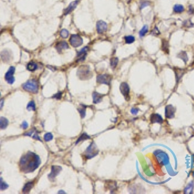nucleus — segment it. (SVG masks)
Wrapping results in <instances>:
<instances>
[{"label":"nucleus","mask_w":194,"mask_h":194,"mask_svg":"<svg viewBox=\"0 0 194 194\" xmlns=\"http://www.w3.org/2000/svg\"><path fill=\"white\" fill-rule=\"evenodd\" d=\"M40 163V158L38 155L34 152L28 151L20 159L19 169L25 173H31L38 168Z\"/></svg>","instance_id":"nucleus-1"},{"label":"nucleus","mask_w":194,"mask_h":194,"mask_svg":"<svg viewBox=\"0 0 194 194\" xmlns=\"http://www.w3.org/2000/svg\"><path fill=\"white\" fill-rule=\"evenodd\" d=\"M24 90L33 93H36L38 91V83L35 80H29L22 85Z\"/></svg>","instance_id":"nucleus-2"},{"label":"nucleus","mask_w":194,"mask_h":194,"mask_svg":"<svg viewBox=\"0 0 194 194\" xmlns=\"http://www.w3.org/2000/svg\"><path fill=\"white\" fill-rule=\"evenodd\" d=\"M98 152H99V150L97 148L96 144L93 141L90 144L89 147L86 149V150L85 151L84 156L87 159H91L97 155Z\"/></svg>","instance_id":"nucleus-3"},{"label":"nucleus","mask_w":194,"mask_h":194,"mask_svg":"<svg viewBox=\"0 0 194 194\" xmlns=\"http://www.w3.org/2000/svg\"><path fill=\"white\" fill-rule=\"evenodd\" d=\"M77 75L79 77V78L83 80H88L92 77L91 71L88 66L80 67L77 71Z\"/></svg>","instance_id":"nucleus-4"},{"label":"nucleus","mask_w":194,"mask_h":194,"mask_svg":"<svg viewBox=\"0 0 194 194\" xmlns=\"http://www.w3.org/2000/svg\"><path fill=\"white\" fill-rule=\"evenodd\" d=\"M154 155L157 158V160L160 164L162 166L167 165L169 163V157L165 152L161 150H156L154 152Z\"/></svg>","instance_id":"nucleus-5"},{"label":"nucleus","mask_w":194,"mask_h":194,"mask_svg":"<svg viewBox=\"0 0 194 194\" xmlns=\"http://www.w3.org/2000/svg\"><path fill=\"white\" fill-rule=\"evenodd\" d=\"M111 76L107 75V74L99 75L96 77V82L98 84H105V85L109 86L111 81Z\"/></svg>","instance_id":"nucleus-6"},{"label":"nucleus","mask_w":194,"mask_h":194,"mask_svg":"<svg viewBox=\"0 0 194 194\" xmlns=\"http://www.w3.org/2000/svg\"><path fill=\"white\" fill-rule=\"evenodd\" d=\"M70 44L73 47H78L83 44V40L78 34H73L69 38Z\"/></svg>","instance_id":"nucleus-7"},{"label":"nucleus","mask_w":194,"mask_h":194,"mask_svg":"<svg viewBox=\"0 0 194 194\" xmlns=\"http://www.w3.org/2000/svg\"><path fill=\"white\" fill-rule=\"evenodd\" d=\"M14 71H15V67L13 66L10 67L8 71L5 75V79L7 81V82L9 84H12L15 82V78L14 77Z\"/></svg>","instance_id":"nucleus-8"},{"label":"nucleus","mask_w":194,"mask_h":194,"mask_svg":"<svg viewBox=\"0 0 194 194\" xmlns=\"http://www.w3.org/2000/svg\"><path fill=\"white\" fill-rule=\"evenodd\" d=\"M62 168L60 166H52L51 167V171L50 174L48 175V178L50 180L53 181L54 179L56 178V176L60 173V172L61 171Z\"/></svg>","instance_id":"nucleus-9"},{"label":"nucleus","mask_w":194,"mask_h":194,"mask_svg":"<svg viewBox=\"0 0 194 194\" xmlns=\"http://www.w3.org/2000/svg\"><path fill=\"white\" fill-rule=\"evenodd\" d=\"M120 90L121 93L122 94L123 96L126 100H129V91L130 89L128 86V84L126 82H123L120 84Z\"/></svg>","instance_id":"nucleus-10"},{"label":"nucleus","mask_w":194,"mask_h":194,"mask_svg":"<svg viewBox=\"0 0 194 194\" xmlns=\"http://www.w3.org/2000/svg\"><path fill=\"white\" fill-rule=\"evenodd\" d=\"M175 108L172 105H166L165 108V117L166 119H173L175 117Z\"/></svg>","instance_id":"nucleus-11"},{"label":"nucleus","mask_w":194,"mask_h":194,"mask_svg":"<svg viewBox=\"0 0 194 194\" xmlns=\"http://www.w3.org/2000/svg\"><path fill=\"white\" fill-rule=\"evenodd\" d=\"M96 30L98 33L102 34L105 32L107 30V24L105 23V21L102 20H99L96 23Z\"/></svg>","instance_id":"nucleus-12"},{"label":"nucleus","mask_w":194,"mask_h":194,"mask_svg":"<svg viewBox=\"0 0 194 194\" xmlns=\"http://www.w3.org/2000/svg\"><path fill=\"white\" fill-rule=\"evenodd\" d=\"M88 50V47H85L84 48L82 49L81 51H79L78 53V54H77V58H78V60H77V61H84V60H85V58H86Z\"/></svg>","instance_id":"nucleus-13"},{"label":"nucleus","mask_w":194,"mask_h":194,"mask_svg":"<svg viewBox=\"0 0 194 194\" xmlns=\"http://www.w3.org/2000/svg\"><path fill=\"white\" fill-rule=\"evenodd\" d=\"M150 120L151 123H159L162 124L163 122V119L160 115L157 113H153L151 115Z\"/></svg>","instance_id":"nucleus-14"},{"label":"nucleus","mask_w":194,"mask_h":194,"mask_svg":"<svg viewBox=\"0 0 194 194\" xmlns=\"http://www.w3.org/2000/svg\"><path fill=\"white\" fill-rule=\"evenodd\" d=\"M69 48V45L66 42L61 41L56 45V49L58 53H61L63 50L67 49Z\"/></svg>","instance_id":"nucleus-15"},{"label":"nucleus","mask_w":194,"mask_h":194,"mask_svg":"<svg viewBox=\"0 0 194 194\" xmlns=\"http://www.w3.org/2000/svg\"><path fill=\"white\" fill-rule=\"evenodd\" d=\"M77 4H78V1L71 2V3L69 5L67 8L65 10V12H64L65 15H67V14H69L71 12H73V11H74V9L76 7Z\"/></svg>","instance_id":"nucleus-16"},{"label":"nucleus","mask_w":194,"mask_h":194,"mask_svg":"<svg viewBox=\"0 0 194 194\" xmlns=\"http://www.w3.org/2000/svg\"><path fill=\"white\" fill-rule=\"evenodd\" d=\"M104 96V94H100L97 92H93V103L98 104L100 103V102L102 100V98Z\"/></svg>","instance_id":"nucleus-17"},{"label":"nucleus","mask_w":194,"mask_h":194,"mask_svg":"<svg viewBox=\"0 0 194 194\" xmlns=\"http://www.w3.org/2000/svg\"><path fill=\"white\" fill-rule=\"evenodd\" d=\"M173 69H174V71H175L177 82H178L179 80L181 78V77H182L184 74V70L182 69L176 68V67H174Z\"/></svg>","instance_id":"nucleus-18"},{"label":"nucleus","mask_w":194,"mask_h":194,"mask_svg":"<svg viewBox=\"0 0 194 194\" xmlns=\"http://www.w3.org/2000/svg\"><path fill=\"white\" fill-rule=\"evenodd\" d=\"M37 69H38V65L32 61H30L27 65V69L30 72L34 71L36 70Z\"/></svg>","instance_id":"nucleus-19"},{"label":"nucleus","mask_w":194,"mask_h":194,"mask_svg":"<svg viewBox=\"0 0 194 194\" xmlns=\"http://www.w3.org/2000/svg\"><path fill=\"white\" fill-rule=\"evenodd\" d=\"M34 186V182H29L27 183H26L25 184V186H23V193H25V194H27V193H29L32 187Z\"/></svg>","instance_id":"nucleus-20"},{"label":"nucleus","mask_w":194,"mask_h":194,"mask_svg":"<svg viewBox=\"0 0 194 194\" xmlns=\"http://www.w3.org/2000/svg\"><path fill=\"white\" fill-rule=\"evenodd\" d=\"M177 58H180L185 63H187L188 60L187 53H186L185 51H180V53L177 54Z\"/></svg>","instance_id":"nucleus-21"},{"label":"nucleus","mask_w":194,"mask_h":194,"mask_svg":"<svg viewBox=\"0 0 194 194\" xmlns=\"http://www.w3.org/2000/svg\"><path fill=\"white\" fill-rule=\"evenodd\" d=\"M162 50L167 54H169V42L164 39L162 40Z\"/></svg>","instance_id":"nucleus-22"},{"label":"nucleus","mask_w":194,"mask_h":194,"mask_svg":"<svg viewBox=\"0 0 194 194\" xmlns=\"http://www.w3.org/2000/svg\"><path fill=\"white\" fill-rule=\"evenodd\" d=\"M9 124V120L5 117H1L0 119V128L1 129H5L7 128Z\"/></svg>","instance_id":"nucleus-23"},{"label":"nucleus","mask_w":194,"mask_h":194,"mask_svg":"<svg viewBox=\"0 0 194 194\" xmlns=\"http://www.w3.org/2000/svg\"><path fill=\"white\" fill-rule=\"evenodd\" d=\"M86 106L85 105H83V104H81L80 107L78 108V111L80 113V115L82 119H84L86 117Z\"/></svg>","instance_id":"nucleus-24"},{"label":"nucleus","mask_w":194,"mask_h":194,"mask_svg":"<svg viewBox=\"0 0 194 194\" xmlns=\"http://www.w3.org/2000/svg\"><path fill=\"white\" fill-rule=\"evenodd\" d=\"M184 11V7L182 5H178L176 4L173 7V11L175 13H181Z\"/></svg>","instance_id":"nucleus-25"},{"label":"nucleus","mask_w":194,"mask_h":194,"mask_svg":"<svg viewBox=\"0 0 194 194\" xmlns=\"http://www.w3.org/2000/svg\"><path fill=\"white\" fill-rule=\"evenodd\" d=\"M89 138H91V136H89V135H88L87 133H82V134L81 135V136H80L78 138V140H76V144H77L78 143V142H80V141H82V140H88V139H89Z\"/></svg>","instance_id":"nucleus-26"},{"label":"nucleus","mask_w":194,"mask_h":194,"mask_svg":"<svg viewBox=\"0 0 194 194\" xmlns=\"http://www.w3.org/2000/svg\"><path fill=\"white\" fill-rule=\"evenodd\" d=\"M148 26L146 25H144L143 27L141 29V30L139 32V35H140V38L144 36L148 32Z\"/></svg>","instance_id":"nucleus-27"},{"label":"nucleus","mask_w":194,"mask_h":194,"mask_svg":"<svg viewBox=\"0 0 194 194\" xmlns=\"http://www.w3.org/2000/svg\"><path fill=\"white\" fill-rule=\"evenodd\" d=\"M124 39H125V42H126V44H132V43H133L135 40V37L131 35L126 36L124 37Z\"/></svg>","instance_id":"nucleus-28"},{"label":"nucleus","mask_w":194,"mask_h":194,"mask_svg":"<svg viewBox=\"0 0 194 194\" xmlns=\"http://www.w3.org/2000/svg\"><path fill=\"white\" fill-rule=\"evenodd\" d=\"M118 62H119V59L117 57H114V58H112L110 60V65L111 67L113 69H115L117 67L118 64Z\"/></svg>","instance_id":"nucleus-29"},{"label":"nucleus","mask_w":194,"mask_h":194,"mask_svg":"<svg viewBox=\"0 0 194 194\" xmlns=\"http://www.w3.org/2000/svg\"><path fill=\"white\" fill-rule=\"evenodd\" d=\"M27 110L29 111H35L36 110V105L34 102V101H30L27 104Z\"/></svg>","instance_id":"nucleus-30"},{"label":"nucleus","mask_w":194,"mask_h":194,"mask_svg":"<svg viewBox=\"0 0 194 194\" xmlns=\"http://www.w3.org/2000/svg\"><path fill=\"white\" fill-rule=\"evenodd\" d=\"M193 183H190L184 189V193L185 194H192L193 191Z\"/></svg>","instance_id":"nucleus-31"},{"label":"nucleus","mask_w":194,"mask_h":194,"mask_svg":"<svg viewBox=\"0 0 194 194\" xmlns=\"http://www.w3.org/2000/svg\"><path fill=\"white\" fill-rule=\"evenodd\" d=\"M53 136L51 133H47L44 135V140L46 142L51 141V140H53Z\"/></svg>","instance_id":"nucleus-32"},{"label":"nucleus","mask_w":194,"mask_h":194,"mask_svg":"<svg viewBox=\"0 0 194 194\" xmlns=\"http://www.w3.org/2000/svg\"><path fill=\"white\" fill-rule=\"evenodd\" d=\"M60 36H61L63 38H67L69 36V32L67 29H62L60 31Z\"/></svg>","instance_id":"nucleus-33"},{"label":"nucleus","mask_w":194,"mask_h":194,"mask_svg":"<svg viewBox=\"0 0 194 194\" xmlns=\"http://www.w3.org/2000/svg\"><path fill=\"white\" fill-rule=\"evenodd\" d=\"M9 187V185L6 184L5 182H3L2 180V178L1 177V182H0V188H1V190H5L7 188Z\"/></svg>","instance_id":"nucleus-34"},{"label":"nucleus","mask_w":194,"mask_h":194,"mask_svg":"<svg viewBox=\"0 0 194 194\" xmlns=\"http://www.w3.org/2000/svg\"><path fill=\"white\" fill-rule=\"evenodd\" d=\"M151 34H153V35L155 36H157L158 35L160 34V32H159V29H158L157 27H155L154 28V29L152 30Z\"/></svg>","instance_id":"nucleus-35"},{"label":"nucleus","mask_w":194,"mask_h":194,"mask_svg":"<svg viewBox=\"0 0 194 194\" xmlns=\"http://www.w3.org/2000/svg\"><path fill=\"white\" fill-rule=\"evenodd\" d=\"M151 4V3L149 1H143L140 4V9H142L145 7H148Z\"/></svg>","instance_id":"nucleus-36"},{"label":"nucleus","mask_w":194,"mask_h":194,"mask_svg":"<svg viewBox=\"0 0 194 194\" xmlns=\"http://www.w3.org/2000/svg\"><path fill=\"white\" fill-rule=\"evenodd\" d=\"M184 25L185 27H192L194 24L191 22L190 20H186V21H184Z\"/></svg>","instance_id":"nucleus-37"},{"label":"nucleus","mask_w":194,"mask_h":194,"mask_svg":"<svg viewBox=\"0 0 194 194\" xmlns=\"http://www.w3.org/2000/svg\"><path fill=\"white\" fill-rule=\"evenodd\" d=\"M61 94H62L61 92H58V93H56V94H54V96H53V98H56L57 100H60V99H61Z\"/></svg>","instance_id":"nucleus-38"},{"label":"nucleus","mask_w":194,"mask_h":194,"mask_svg":"<svg viewBox=\"0 0 194 194\" xmlns=\"http://www.w3.org/2000/svg\"><path fill=\"white\" fill-rule=\"evenodd\" d=\"M21 128H23V129H26L27 128H28V124L27 122L26 121H24L22 124H21Z\"/></svg>","instance_id":"nucleus-39"},{"label":"nucleus","mask_w":194,"mask_h":194,"mask_svg":"<svg viewBox=\"0 0 194 194\" xmlns=\"http://www.w3.org/2000/svg\"><path fill=\"white\" fill-rule=\"evenodd\" d=\"M33 135H33V136H32V138H34V139H36V140H40V141H42L40 139V138L39 137L38 135V133H37L36 132V133H34Z\"/></svg>","instance_id":"nucleus-40"},{"label":"nucleus","mask_w":194,"mask_h":194,"mask_svg":"<svg viewBox=\"0 0 194 194\" xmlns=\"http://www.w3.org/2000/svg\"><path fill=\"white\" fill-rule=\"evenodd\" d=\"M138 112V109L136 108H132L131 109V113L133 115H136L137 114V113Z\"/></svg>","instance_id":"nucleus-41"},{"label":"nucleus","mask_w":194,"mask_h":194,"mask_svg":"<svg viewBox=\"0 0 194 194\" xmlns=\"http://www.w3.org/2000/svg\"><path fill=\"white\" fill-rule=\"evenodd\" d=\"M188 12L191 14H193V13H194V8L192 5H190V7H189Z\"/></svg>","instance_id":"nucleus-42"},{"label":"nucleus","mask_w":194,"mask_h":194,"mask_svg":"<svg viewBox=\"0 0 194 194\" xmlns=\"http://www.w3.org/2000/svg\"><path fill=\"white\" fill-rule=\"evenodd\" d=\"M33 132H34V129H32V130L31 131H30V132H28V133H25L24 135H25V136H30V135H31L33 133Z\"/></svg>","instance_id":"nucleus-43"},{"label":"nucleus","mask_w":194,"mask_h":194,"mask_svg":"<svg viewBox=\"0 0 194 194\" xmlns=\"http://www.w3.org/2000/svg\"><path fill=\"white\" fill-rule=\"evenodd\" d=\"M3 99H1V109H2V107H3Z\"/></svg>","instance_id":"nucleus-44"},{"label":"nucleus","mask_w":194,"mask_h":194,"mask_svg":"<svg viewBox=\"0 0 194 194\" xmlns=\"http://www.w3.org/2000/svg\"><path fill=\"white\" fill-rule=\"evenodd\" d=\"M58 194H65V192L63 190H60L59 192H58Z\"/></svg>","instance_id":"nucleus-45"},{"label":"nucleus","mask_w":194,"mask_h":194,"mask_svg":"<svg viewBox=\"0 0 194 194\" xmlns=\"http://www.w3.org/2000/svg\"><path fill=\"white\" fill-rule=\"evenodd\" d=\"M193 176L194 177V172H193Z\"/></svg>","instance_id":"nucleus-46"}]
</instances>
